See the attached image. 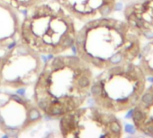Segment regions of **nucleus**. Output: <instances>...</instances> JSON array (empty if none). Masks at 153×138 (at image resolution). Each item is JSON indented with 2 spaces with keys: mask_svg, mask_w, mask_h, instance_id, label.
Returning a JSON list of instances; mask_svg holds the SVG:
<instances>
[{
  "mask_svg": "<svg viewBox=\"0 0 153 138\" xmlns=\"http://www.w3.org/2000/svg\"><path fill=\"white\" fill-rule=\"evenodd\" d=\"M93 69L76 55L50 57L33 87L32 99L45 118L59 120L90 97Z\"/></svg>",
  "mask_w": 153,
  "mask_h": 138,
  "instance_id": "1",
  "label": "nucleus"
},
{
  "mask_svg": "<svg viewBox=\"0 0 153 138\" xmlns=\"http://www.w3.org/2000/svg\"><path fill=\"white\" fill-rule=\"evenodd\" d=\"M44 118L33 99L10 90L0 92V134L23 136L41 126Z\"/></svg>",
  "mask_w": 153,
  "mask_h": 138,
  "instance_id": "7",
  "label": "nucleus"
},
{
  "mask_svg": "<svg viewBox=\"0 0 153 138\" xmlns=\"http://www.w3.org/2000/svg\"><path fill=\"white\" fill-rule=\"evenodd\" d=\"M148 86V78L140 65L126 63L94 76L90 98L95 106L118 115L131 110Z\"/></svg>",
  "mask_w": 153,
  "mask_h": 138,
  "instance_id": "4",
  "label": "nucleus"
},
{
  "mask_svg": "<svg viewBox=\"0 0 153 138\" xmlns=\"http://www.w3.org/2000/svg\"><path fill=\"white\" fill-rule=\"evenodd\" d=\"M61 137H109L123 136V126L117 115L97 106L80 107L58 120Z\"/></svg>",
  "mask_w": 153,
  "mask_h": 138,
  "instance_id": "5",
  "label": "nucleus"
},
{
  "mask_svg": "<svg viewBox=\"0 0 153 138\" xmlns=\"http://www.w3.org/2000/svg\"><path fill=\"white\" fill-rule=\"evenodd\" d=\"M78 31L76 21L56 0H42L25 12L20 40L50 57L73 49Z\"/></svg>",
  "mask_w": 153,
  "mask_h": 138,
  "instance_id": "3",
  "label": "nucleus"
},
{
  "mask_svg": "<svg viewBox=\"0 0 153 138\" xmlns=\"http://www.w3.org/2000/svg\"><path fill=\"white\" fill-rule=\"evenodd\" d=\"M19 12H25L27 9L40 3L42 0H2Z\"/></svg>",
  "mask_w": 153,
  "mask_h": 138,
  "instance_id": "13",
  "label": "nucleus"
},
{
  "mask_svg": "<svg viewBox=\"0 0 153 138\" xmlns=\"http://www.w3.org/2000/svg\"><path fill=\"white\" fill-rule=\"evenodd\" d=\"M131 122L135 130L153 137V83L147 86L140 100L131 109Z\"/></svg>",
  "mask_w": 153,
  "mask_h": 138,
  "instance_id": "11",
  "label": "nucleus"
},
{
  "mask_svg": "<svg viewBox=\"0 0 153 138\" xmlns=\"http://www.w3.org/2000/svg\"><path fill=\"white\" fill-rule=\"evenodd\" d=\"M45 60L20 40L2 54L1 88L10 91H23L33 88Z\"/></svg>",
  "mask_w": 153,
  "mask_h": 138,
  "instance_id": "6",
  "label": "nucleus"
},
{
  "mask_svg": "<svg viewBox=\"0 0 153 138\" xmlns=\"http://www.w3.org/2000/svg\"><path fill=\"white\" fill-rule=\"evenodd\" d=\"M123 17L141 41L153 40V0H135L126 4Z\"/></svg>",
  "mask_w": 153,
  "mask_h": 138,
  "instance_id": "9",
  "label": "nucleus"
},
{
  "mask_svg": "<svg viewBox=\"0 0 153 138\" xmlns=\"http://www.w3.org/2000/svg\"><path fill=\"white\" fill-rule=\"evenodd\" d=\"M1 61H2V53H0V68H1ZM0 89H1V76H0Z\"/></svg>",
  "mask_w": 153,
  "mask_h": 138,
  "instance_id": "15",
  "label": "nucleus"
},
{
  "mask_svg": "<svg viewBox=\"0 0 153 138\" xmlns=\"http://www.w3.org/2000/svg\"><path fill=\"white\" fill-rule=\"evenodd\" d=\"M118 2H121V3H123V4H129V3H131V2H133V1H135V0H117Z\"/></svg>",
  "mask_w": 153,
  "mask_h": 138,
  "instance_id": "14",
  "label": "nucleus"
},
{
  "mask_svg": "<svg viewBox=\"0 0 153 138\" xmlns=\"http://www.w3.org/2000/svg\"><path fill=\"white\" fill-rule=\"evenodd\" d=\"M137 62L147 78L153 79V40L141 46Z\"/></svg>",
  "mask_w": 153,
  "mask_h": 138,
  "instance_id": "12",
  "label": "nucleus"
},
{
  "mask_svg": "<svg viewBox=\"0 0 153 138\" xmlns=\"http://www.w3.org/2000/svg\"><path fill=\"white\" fill-rule=\"evenodd\" d=\"M76 21L86 23L111 16L116 10L117 0H56Z\"/></svg>",
  "mask_w": 153,
  "mask_h": 138,
  "instance_id": "8",
  "label": "nucleus"
},
{
  "mask_svg": "<svg viewBox=\"0 0 153 138\" xmlns=\"http://www.w3.org/2000/svg\"><path fill=\"white\" fill-rule=\"evenodd\" d=\"M142 41L124 20L112 16L84 23L78 31L75 55L98 71L138 61Z\"/></svg>",
  "mask_w": 153,
  "mask_h": 138,
  "instance_id": "2",
  "label": "nucleus"
},
{
  "mask_svg": "<svg viewBox=\"0 0 153 138\" xmlns=\"http://www.w3.org/2000/svg\"><path fill=\"white\" fill-rule=\"evenodd\" d=\"M21 12L0 0V52L2 54L20 40Z\"/></svg>",
  "mask_w": 153,
  "mask_h": 138,
  "instance_id": "10",
  "label": "nucleus"
}]
</instances>
